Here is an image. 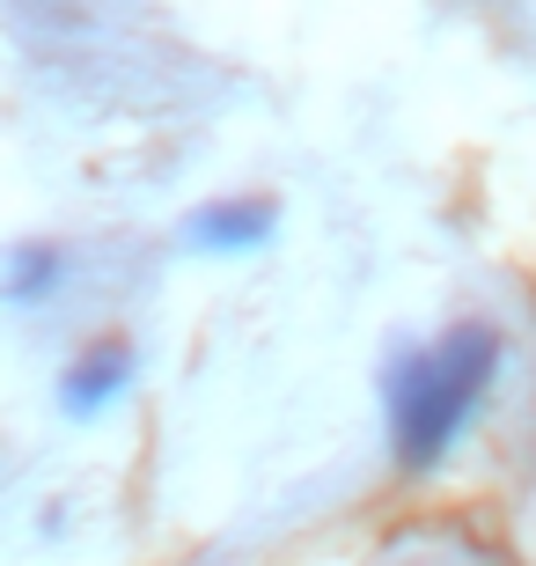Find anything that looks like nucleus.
<instances>
[{"label": "nucleus", "instance_id": "1", "mask_svg": "<svg viewBox=\"0 0 536 566\" xmlns=\"http://www.w3.org/2000/svg\"><path fill=\"white\" fill-rule=\"evenodd\" d=\"M500 368H507V338L485 316H463L449 332H433L427 346L397 354L390 382H382V427H390L397 471H412V479L441 471L477 427L485 398L500 390Z\"/></svg>", "mask_w": 536, "mask_h": 566}, {"label": "nucleus", "instance_id": "2", "mask_svg": "<svg viewBox=\"0 0 536 566\" xmlns=\"http://www.w3.org/2000/svg\"><path fill=\"white\" fill-rule=\"evenodd\" d=\"M133 382H140V346H133V338H88L82 354L60 368L52 405H60V420L96 427L104 412H118V405L133 398Z\"/></svg>", "mask_w": 536, "mask_h": 566}, {"label": "nucleus", "instance_id": "3", "mask_svg": "<svg viewBox=\"0 0 536 566\" xmlns=\"http://www.w3.org/2000/svg\"><path fill=\"white\" fill-rule=\"evenodd\" d=\"M272 235H280V207L265 191H221V199H199L177 221V243L191 258H258L272 251Z\"/></svg>", "mask_w": 536, "mask_h": 566}, {"label": "nucleus", "instance_id": "4", "mask_svg": "<svg viewBox=\"0 0 536 566\" xmlns=\"http://www.w3.org/2000/svg\"><path fill=\"white\" fill-rule=\"evenodd\" d=\"M66 280H74V251L52 235H30L0 258V310H44V302H60Z\"/></svg>", "mask_w": 536, "mask_h": 566}]
</instances>
